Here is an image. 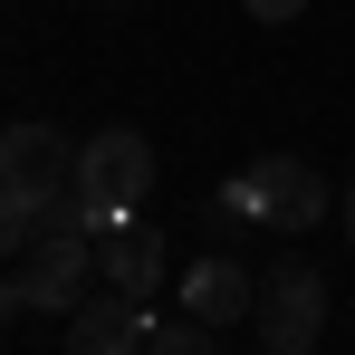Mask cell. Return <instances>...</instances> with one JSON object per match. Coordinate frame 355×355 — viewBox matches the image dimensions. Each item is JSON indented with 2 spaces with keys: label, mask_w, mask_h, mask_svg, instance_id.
I'll use <instances>...</instances> for the list:
<instances>
[{
  "label": "cell",
  "mask_w": 355,
  "mask_h": 355,
  "mask_svg": "<svg viewBox=\"0 0 355 355\" xmlns=\"http://www.w3.org/2000/svg\"><path fill=\"white\" fill-rule=\"evenodd\" d=\"M67 182H77V154H67L58 125H10L0 135V250H19L39 231V211L58 202Z\"/></svg>",
  "instance_id": "1"
},
{
  "label": "cell",
  "mask_w": 355,
  "mask_h": 355,
  "mask_svg": "<svg viewBox=\"0 0 355 355\" xmlns=\"http://www.w3.org/2000/svg\"><path fill=\"white\" fill-rule=\"evenodd\" d=\"M144 192H154V144H144L135 125H106V135H87V144H77V202H87V221H96V231L125 221Z\"/></svg>",
  "instance_id": "2"
},
{
  "label": "cell",
  "mask_w": 355,
  "mask_h": 355,
  "mask_svg": "<svg viewBox=\"0 0 355 355\" xmlns=\"http://www.w3.org/2000/svg\"><path fill=\"white\" fill-rule=\"evenodd\" d=\"M10 279H19V297H29V307H49V317H67L77 297L96 288V231H87V221H58V231H29V240H19V269H10Z\"/></svg>",
  "instance_id": "3"
},
{
  "label": "cell",
  "mask_w": 355,
  "mask_h": 355,
  "mask_svg": "<svg viewBox=\"0 0 355 355\" xmlns=\"http://www.w3.org/2000/svg\"><path fill=\"white\" fill-rule=\"evenodd\" d=\"M317 327H327V279H317L307 259H279V269L259 279V346L269 355H307Z\"/></svg>",
  "instance_id": "4"
},
{
  "label": "cell",
  "mask_w": 355,
  "mask_h": 355,
  "mask_svg": "<svg viewBox=\"0 0 355 355\" xmlns=\"http://www.w3.org/2000/svg\"><path fill=\"white\" fill-rule=\"evenodd\" d=\"M231 192L250 202V221H269V231H307V221H327V173H317V164H297V154L250 164Z\"/></svg>",
  "instance_id": "5"
},
{
  "label": "cell",
  "mask_w": 355,
  "mask_h": 355,
  "mask_svg": "<svg viewBox=\"0 0 355 355\" xmlns=\"http://www.w3.org/2000/svg\"><path fill=\"white\" fill-rule=\"evenodd\" d=\"M182 307L221 336V327H240V317H259V279L240 269L231 250H211V259H192V269H182Z\"/></svg>",
  "instance_id": "6"
},
{
  "label": "cell",
  "mask_w": 355,
  "mask_h": 355,
  "mask_svg": "<svg viewBox=\"0 0 355 355\" xmlns=\"http://www.w3.org/2000/svg\"><path fill=\"white\" fill-rule=\"evenodd\" d=\"M96 259H106V288H125V297H144L164 279V240L144 231V221H106L96 231Z\"/></svg>",
  "instance_id": "7"
},
{
  "label": "cell",
  "mask_w": 355,
  "mask_h": 355,
  "mask_svg": "<svg viewBox=\"0 0 355 355\" xmlns=\"http://www.w3.org/2000/svg\"><path fill=\"white\" fill-rule=\"evenodd\" d=\"M67 336H77V355H116V346H144V317H135L125 288H106V297H77L67 307Z\"/></svg>",
  "instance_id": "8"
},
{
  "label": "cell",
  "mask_w": 355,
  "mask_h": 355,
  "mask_svg": "<svg viewBox=\"0 0 355 355\" xmlns=\"http://www.w3.org/2000/svg\"><path fill=\"white\" fill-rule=\"evenodd\" d=\"M144 346H164V355H202V346H211V327H202L192 307H182V317H144Z\"/></svg>",
  "instance_id": "9"
},
{
  "label": "cell",
  "mask_w": 355,
  "mask_h": 355,
  "mask_svg": "<svg viewBox=\"0 0 355 355\" xmlns=\"http://www.w3.org/2000/svg\"><path fill=\"white\" fill-rule=\"evenodd\" d=\"M240 221H250V202H240V192H211V211H202L211 250H231V240H240Z\"/></svg>",
  "instance_id": "10"
},
{
  "label": "cell",
  "mask_w": 355,
  "mask_h": 355,
  "mask_svg": "<svg viewBox=\"0 0 355 355\" xmlns=\"http://www.w3.org/2000/svg\"><path fill=\"white\" fill-rule=\"evenodd\" d=\"M19 307H29V297H19V279L0 269V336H10V317H19Z\"/></svg>",
  "instance_id": "11"
},
{
  "label": "cell",
  "mask_w": 355,
  "mask_h": 355,
  "mask_svg": "<svg viewBox=\"0 0 355 355\" xmlns=\"http://www.w3.org/2000/svg\"><path fill=\"white\" fill-rule=\"evenodd\" d=\"M240 10H250V19H297L307 0H240Z\"/></svg>",
  "instance_id": "12"
},
{
  "label": "cell",
  "mask_w": 355,
  "mask_h": 355,
  "mask_svg": "<svg viewBox=\"0 0 355 355\" xmlns=\"http://www.w3.org/2000/svg\"><path fill=\"white\" fill-rule=\"evenodd\" d=\"M346 240H355V182H346Z\"/></svg>",
  "instance_id": "13"
}]
</instances>
